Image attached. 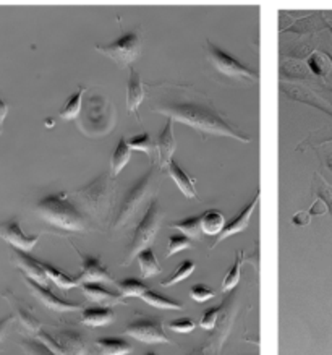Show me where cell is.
Segmentation results:
<instances>
[{
  "instance_id": "4",
  "label": "cell",
  "mask_w": 332,
  "mask_h": 355,
  "mask_svg": "<svg viewBox=\"0 0 332 355\" xmlns=\"http://www.w3.org/2000/svg\"><path fill=\"white\" fill-rule=\"evenodd\" d=\"M162 216H164V213H162L161 206H159V200L152 198L151 201H149L146 213H144L143 219L139 220L138 227L134 229L133 239L128 245L127 255H125V258H123V263H122L123 266H128L130 263H132L134 258H137L139 253L144 250V248L151 247L154 239L157 237L159 229H161Z\"/></svg>"
},
{
  "instance_id": "16",
  "label": "cell",
  "mask_w": 332,
  "mask_h": 355,
  "mask_svg": "<svg viewBox=\"0 0 332 355\" xmlns=\"http://www.w3.org/2000/svg\"><path fill=\"white\" fill-rule=\"evenodd\" d=\"M78 255L81 257V272L78 275L80 284H89V282H114L112 276L107 271L98 257H89V255H83V253L78 252Z\"/></svg>"
},
{
  "instance_id": "22",
  "label": "cell",
  "mask_w": 332,
  "mask_h": 355,
  "mask_svg": "<svg viewBox=\"0 0 332 355\" xmlns=\"http://www.w3.org/2000/svg\"><path fill=\"white\" fill-rule=\"evenodd\" d=\"M115 320V313L112 306H88L81 311L80 321L89 328H99V326H107Z\"/></svg>"
},
{
  "instance_id": "24",
  "label": "cell",
  "mask_w": 332,
  "mask_h": 355,
  "mask_svg": "<svg viewBox=\"0 0 332 355\" xmlns=\"http://www.w3.org/2000/svg\"><path fill=\"white\" fill-rule=\"evenodd\" d=\"M306 67L311 71V75L320 76V78H327L332 71V57L326 52L315 51L306 59Z\"/></svg>"
},
{
  "instance_id": "13",
  "label": "cell",
  "mask_w": 332,
  "mask_h": 355,
  "mask_svg": "<svg viewBox=\"0 0 332 355\" xmlns=\"http://www.w3.org/2000/svg\"><path fill=\"white\" fill-rule=\"evenodd\" d=\"M281 91L288 99L311 105V107L321 110V112H324L329 115V117H332V104L327 103L326 99H322L321 96H317L315 91L295 83H281Z\"/></svg>"
},
{
  "instance_id": "12",
  "label": "cell",
  "mask_w": 332,
  "mask_h": 355,
  "mask_svg": "<svg viewBox=\"0 0 332 355\" xmlns=\"http://www.w3.org/2000/svg\"><path fill=\"white\" fill-rule=\"evenodd\" d=\"M23 279H25L26 286L30 287L33 295H35L36 299L40 300L42 305H46L49 310L57 311V313H69V311L83 310V306H81L80 304H71V302H69V300H64V299H60V297H57L54 292L49 289V287L37 284V282L30 279V277H23Z\"/></svg>"
},
{
  "instance_id": "14",
  "label": "cell",
  "mask_w": 332,
  "mask_h": 355,
  "mask_svg": "<svg viewBox=\"0 0 332 355\" xmlns=\"http://www.w3.org/2000/svg\"><path fill=\"white\" fill-rule=\"evenodd\" d=\"M10 261L15 265L17 268H20L23 271V275L25 277H30L37 284L41 286H46L49 284V277H47L44 268H42L41 261L36 260V258H33L30 253L23 252V250H18V248H10Z\"/></svg>"
},
{
  "instance_id": "48",
  "label": "cell",
  "mask_w": 332,
  "mask_h": 355,
  "mask_svg": "<svg viewBox=\"0 0 332 355\" xmlns=\"http://www.w3.org/2000/svg\"><path fill=\"white\" fill-rule=\"evenodd\" d=\"M324 164L327 169L332 172V153H327V155L324 156Z\"/></svg>"
},
{
  "instance_id": "38",
  "label": "cell",
  "mask_w": 332,
  "mask_h": 355,
  "mask_svg": "<svg viewBox=\"0 0 332 355\" xmlns=\"http://www.w3.org/2000/svg\"><path fill=\"white\" fill-rule=\"evenodd\" d=\"M281 73L286 75L287 78H302L308 80L311 76V71L308 70L306 65H303L300 60H290L281 65Z\"/></svg>"
},
{
  "instance_id": "17",
  "label": "cell",
  "mask_w": 332,
  "mask_h": 355,
  "mask_svg": "<svg viewBox=\"0 0 332 355\" xmlns=\"http://www.w3.org/2000/svg\"><path fill=\"white\" fill-rule=\"evenodd\" d=\"M2 297L8 302V304H10L12 310H13V316L20 321V324L28 331V333H33V334L40 333L41 321L37 320L35 315H33L30 306H26L25 304H23V302L18 299V297L13 295V292H10V291L3 292Z\"/></svg>"
},
{
  "instance_id": "43",
  "label": "cell",
  "mask_w": 332,
  "mask_h": 355,
  "mask_svg": "<svg viewBox=\"0 0 332 355\" xmlns=\"http://www.w3.org/2000/svg\"><path fill=\"white\" fill-rule=\"evenodd\" d=\"M219 313H220L219 306H213V309H208L206 311H203V315H201V320H200L201 328L208 329V331L213 329L216 323H218Z\"/></svg>"
},
{
  "instance_id": "19",
  "label": "cell",
  "mask_w": 332,
  "mask_h": 355,
  "mask_svg": "<svg viewBox=\"0 0 332 355\" xmlns=\"http://www.w3.org/2000/svg\"><path fill=\"white\" fill-rule=\"evenodd\" d=\"M144 98H146V88H144L143 85L141 75H139L137 69L132 65L130 67V78H128V88H127V109L128 112L137 115L139 122H141V119H139L138 109L144 101Z\"/></svg>"
},
{
  "instance_id": "11",
  "label": "cell",
  "mask_w": 332,
  "mask_h": 355,
  "mask_svg": "<svg viewBox=\"0 0 332 355\" xmlns=\"http://www.w3.org/2000/svg\"><path fill=\"white\" fill-rule=\"evenodd\" d=\"M40 234L28 235L23 232L18 218H12L0 223V239H3V241L10 243L13 248H18V250L30 253L36 247V243L40 242Z\"/></svg>"
},
{
  "instance_id": "6",
  "label": "cell",
  "mask_w": 332,
  "mask_h": 355,
  "mask_svg": "<svg viewBox=\"0 0 332 355\" xmlns=\"http://www.w3.org/2000/svg\"><path fill=\"white\" fill-rule=\"evenodd\" d=\"M156 174L157 172L154 171V166H151L146 171V174H143L132 185V189L127 191V195L123 196L122 203L119 206V211L117 214H115L114 223H112V229L123 227L125 224H128L130 220L137 216L139 208H141L143 201L146 200L149 190L152 189L154 182H156Z\"/></svg>"
},
{
  "instance_id": "10",
  "label": "cell",
  "mask_w": 332,
  "mask_h": 355,
  "mask_svg": "<svg viewBox=\"0 0 332 355\" xmlns=\"http://www.w3.org/2000/svg\"><path fill=\"white\" fill-rule=\"evenodd\" d=\"M36 339L44 343L55 355H83L85 352L83 339L75 331H64V333L54 338V336L41 329L36 334Z\"/></svg>"
},
{
  "instance_id": "47",
  "label": "cell",
  "mask_w": 332,
  "mask_h": 355,
  "mask_svg": "<svg viewBox=\"0 0 332 355\" xmlns=\"http://www.w3.org/2000/svg\"><path fill=\"white\" fill-rule=\"evenodd\" d=\"M324 213H327L324 203H322V201H320V200L313 201V205H311V208H310V214L311 216H321V214H324Z\"/></svg>"
},
{
  "instance_id": "45",
  "label": "cell",
  "mask_w": 332,
  "mask_h": 355,
  "mask_svg": "<svg viewBox=\"0 0 332 355\" xmlns=\"http://www.w3.org/2000/svg\"><path fill=\"white\" fill-rule=\"evenodd\" d=\"M311 220V214L310 211H298L297 214H293L292 223L295 225H308Z\"/></svg>"
},
{
  "instance_id": "51",
  "label": "cell",
  "mask_w": 332,
  "mask_h": 355,
  "mask_svg": "<svg viewBox=\"0 0 332 355\" xmlns=\"http://www.w3.org/2000/svg\"><path fill=\"white\" fill-rule=\"evenodd\" d=\"M327 30H329V31L332 33V23H329V25H327Z\"/></svg>"
},
{
  "instance_id": "1",
  "label": "cell",
  "mask_w": 332,
  "mask_h": 355,
  "mask_svg": "<svg viewBox=\"0 0 332 355\" xmlns=\"http://www.w3.org/2000/svg\"><path fill=\"white\" fill-rule=\"evenodd\" d=\"M149 109L162 114L172 121L182 122L195 128L203 137H230L242 143L252 138L235 127L225 115L204 94L184 86H166L156 89L149 99Z\"/></svg>"
},
{
  "instance_id": "37",
  "label": "cell",
  "mask_w": 332,
  "mask_h": 355,
  "mask_svg": "<svg viewBox=\"0 0 332 355\" xmlns=\"http://www.w3.org/2000/svg\"><path fill=\"white\" fill-rule=\"evenodd\" d=\"M242 263H243V252L238 250L235 253L234 265L230 266V270L227 271V275H225L222 281V292H230L237 287V284L240 282V270H242Z\"/></svg>"
},
{
  "instance_id": "40",
  "label": "cell",
  "mask_w": 332,
  "mask_h": 355,
  "mask_svg": "<svg viewBox=\"0 0 332 355\" xmlns=\"http://www.w3.org/2000/svg\"><path fill=\"white\" fill-rule=\"evenodd\" d=\"M20 347L25 349L28 355H55L44 343H41L40 339L21 340Z\"/></svg>"
},
{
  "instance_id": "27",
  "label": "cell",
  "mask_w": 332,
  "mask_h": 355,
  "mask_svg": "<svg viewBox=\"0 0 332 355\" xmlns=\"http://www.w3.org/2000/svg\"><path fill=\"white\" fill-rule=\"evenodd\" d=\"M42 268H44L47 277H49V281L54 282V284L59 287L62 291H69V289H73V287H81V284L78 282V279H73V277H70L67 272L57 270L54 265H51V263H46V261H41Z\"/></svg>"
},
{
  "instance_id": "8",
  "label": "cell",
  "mask_w": 332,
  "mask_h": 355,
  "mask_svg": "<svg viewBox=\"0 0 332 355\" xmlns=\"http://www.w3.org/2000/svg\"><path fill=\"white\" fill-rule=\"evenodd\" d=\"M141 42V36H139L138 31H128L123 33L119 40L110 42V44H96L94 49L103 55H107L109 59H112L120 69H123V67L130 69L139 54Z\"/></svg>"
},
{
  "instance_id": "46",
  "label": "cell",
  "mask_w": 332,
  "mask_h": 355,
  "mask_svg": "<svg viewBox=\"0 0 332 355\" xmlns=\"http://www.w3.org/2000/svg\"><path fill=\"white\" fill-rule=\"evenodd\" d=\"M8 110H10V107H8V104L2 99V94H0V135H2L3 132V122H6Z\"/></svg>"
},
{
  "instance_id": "32",
  "label": "cell",
  "mask_w": 332,
  "mask_h": 355,
  "mask_svg": "<svg viewBox=\"0 0 332 355\" xmlns=\"http://www.w3.org/2000/svg\"><path fill=\"white\" fill-rule=\"evenodd\" d=\"M171 227L179 229L182 234L186 235L191 241H200L201 234H203V229H201V216H191V218H186L180 220V223H172Z\"/></svg>"
},
{
  "instance_id": "42",
  "label": "cell",
  "mask_w": 332,
  "mask_h": 355,
  "mask_svg": "<svg viewBox=\"0 0 332 355\" xmlns=\"http://www.w3.org/2000/svg\"><path fill=\"white\" fill-rule=\"evenodd\" d=\"M167 328L174 331V333H180V334H186L191 333L196 328V323L190 318H179V320H172L167 323Z\"/></svg>"
},
{
  "instance_id": "50",
  "label": "cell",
  "mask_w": 332,
  "mask_h": 355,
  "mask_svg": "<svg viewBox=\"0 0 332 355\" xmlns=\"http://www.w3.org/2000/svg\"><path fill=\"white\" fill-rule=\"evenodd\" d=\"M326 88H327V91H331V93H332V85H327Z\"/></svg>"
},
{
  "instance_id": "44",
  "label": "cell",
  "mask_w": 332,
  "mask_h": 355,
  "mask_svg": "<svg viewBox=\"0 0 332 355\" xmlns=\"http://www.w3.org/2000/svg\"><path fill=\"white\" fill-rule=\"evenodd\" d=\"M13 321H15V316L13 315H8V316H3V318H0V344H2V340L7 338V333H8V329H10Z\"/></svg>"
},
{
  "instance_id": "5",
  "label": "cell",
  "mask_w": 332,
  "mask_h": 355,
  "mask_svg": "<svg viewBox=\"0 0 332 355\" xmlns=\"http://www.w3.org/2000/svg\"><path fill=\"white\" fill-rule=\"evenodd\" d=\"M112 177L101 175L98 179L91 182L88 187L78 190L75 193V200L78 203L81 213H88L94 218H103V216L110 211V201H112Z\"/></svg>"
},
{
  "instance_id": "23",
  "label": "cell",
  "mask_w": 332,
  "mask_h": 355,
  "mask_svg": "<svg viewBox=\"0 0 332 355\" xmlns=\"http://www.w3.org/2000/svg\"><path fill=\"white\" fill-rule=\"evenodd\" d=\"M101 355H128L133 352L132 344L122 338H101L96 340Z\"/></svg>"
},
{
  "instance_id": "15",
  "label": "cell",
  "mask_w": 332,
  "mask_h": 355,
  "mask_svg": "<svg viewBox=\"0 0 332 355\" xmlns=\"http://www.w3.org/2000/svg\"><path fill=\"white\" fill-rule=\"evenodd\" d=\"M258 203H259V190L256 191V193H254L252 201H250V203H248L247 206H243V208L240 209V213H238L237 216H235V218H234L232 220H230L229 224H225V229L218 235V239H216V242L213 243V245H211V250L218 247L220 242H224L225 239L232 237V235H235V234L243 232V230L248 227L250 219H252V216H253V213H254V209H256Z\"/></svg>"
},
{
  "instance_id": "2",
  "label": "cell",
  "mask_w": 332,
  "mask_h": 355,
  "mask_svg": "<svg viewBox=\"0 0 332 355\" xmlns=\"http://www.w3.org/2000/svg\"><path fill=\"white\" fill-rule=\"evenodd\" d=\"M36 213L47 224L67 232H81L86 229V216L71 203L65 193L42 196L36 203Z\"/></svg>"
},
{
  "instance_id": "52",
  "label": "cell",
  "mask_w": 332,
  "mask_h": 355,
  "mask_svg": "<svg viewBox=\"0 0 332 355\" xmlns=\"http://www.w3.org/2000/svg\"><path fill=\"white\" fill-rule=\"evenodd\" d=\"M144 355H157V354H154V352H148V354H144Z\"/></svg>"
},
{
  "instance_id": "28",
  "label": "cell",
  "mask_w": 332,
  "mask_h": 355,
  "mask_svg": "<svg viewBox=\"0 0 332 355\" xmlns=\"http://www.w3.org/2000/svg\"><path fill=\"white\" fill-rule=\"evenodd\" d=\"M201 229L206 235H219L225 229V218L218 209H209L201 214Z\"/></svg>"
},
{
  "instance_id": "7",
  "label": "cell",
  "mask_w": 332,
  "mask_h": 355,
  "mask_svg": "<svg viewBox=\"0 0 332 355\" xmlns=\"http://www.w3.org/2000/svg\"><path fill=\"white\" fill-rule=\"evenodd\" d=\"M206 54L211 64L214 65V69L220 71L225 76L235 80H243V81H252V83H258L259 73L256 70L250 69L248 65H245L238 59H235L227 52L219 49L218 46L213 44V41L206 40Z\"/></svg>"
},
{
  "instance_id": "30",
  "label": "cell",
  "mask_w": 332,
  "mask_h": 355,
  "mask_svg": "<svg viewBox=\"0 0 332 355\" xmlns=\"http://www.w3.org/2000/svg\"><path fill=\"white\" fill-rule=\"evenodd\" d=\"M86 93V89L83 86H80L78 91L73 93L67 101V104L64 105V109L60 110L59 115L65 121H73V119H78L81 114V107H83V96Z\"/></svg>"
},
{
  "instance_id": "33",
  "label": "cell",
  "mask_w": 332,
  "mask_h": 355,
  "mask_svg": "<svg viewBox=\"0 0 332 355\" xmlns=\"http://www.w3.org/2000/svg\"><path fill=\"white\" fill-rule=\"evenodd\" d=\"M127 143H128L130 150L144 153V155L149 157V162L152 164V155H154V150H157V146H156V143L152 141V138L148 132H143V133H139V135L128 138Z\"/></svg>"
},
{
  "instance_id": "26",
  "label": "cell",
  "mask_w": 332,
  "mask_h": 355,
  "mask_svg": "<svg viewBox=\"0 0 332 355\" xmlns=\"http://www.w3.org/2000/svg\"><path fill=\"white\" fill-rule=\"evenodd\" d=\"M139 270H141V277L143 279H148V277H152L159 275L162 271L161 265H159V260L154 253L152 247L144 248V250L137 257Z\"/></svg>"
},
{
  "instance_id": "21",
  "label": "cell",
  "mask_w": 332,
  "mask_h": 355,
  "mask_svg": "<svg viewBox=\"0 0 332 355\" xmlns=\"http://www.w3.org/2000/svg\"><path fill=\"white\" fill-rule=\"evenodd\" d=\"M167 174L171 175V179L175 182V185L179 187L182 193H184L189 200H198V191L195 189V179L186 174V172L182 169V167L177 164V162L172 159L166 167Z\"/></svg>"
},
{
  "instance_id": "25",
  "label": "cell",
  "mask_w": 332,
  "mask_h": 355,
  "mask_svg": "<svg viewBox=\"0 0 332 355\" xmlns=\"http://www.w3.org/2000/svg\"><path fill=\"white\" fill-rule=\"evenodd\" d=\"M130 159H132V150H130L128 143L125 138H120L119 145L112 153V157H110V177L115 179L125 166L128 164Z\"/></svg>"
},
{
  "instance_id": "20",
  "label": "cell",
  "mask_w": 332,
  "mask_h": 355,
  "mask_svg": "<svg viewBox=\"0 0 332 355\" xmlns=\"http://www.w3.org/2000/svg\"><path fill=\"white\" fill-rule=\"evenodd\" d=\"M81 291H83L85 297L94 304L101 306H114L119 304H125L123 297L120 294H114L103 287L98 282H89V284H81Z\"/></svg>"
},
{
  "instance_id": "29",
  "label": "cell",
  "mask_w": 332,
  "mask_h": 355,
  "mask_svg": "<svg viewBox=\"0 0 332 355\" xmlns=\"http://www.w3.org/2000/svg\"><path fill=\"white\" fill-rule=\"evenodd\" d=\"M313 195L316 196V200H320L324 203L327 213L332 216V187L327 184L320 172H315L313 175V185H311Z\"/></svg>"
},
{
  "instance_id": "31",
  "label": "cell",
  "mask_w": 332,
  "mask_h": 355,
  "mask_svg": "<svg viewBox=\"0 0 332 355\" xmlns=\"http://www.w3.org/2000/svg\"><path fill=\"white\" fill-rule=\"evenodd\" d=\"M141 299L146 302L148 305L154 306V309H159V310H182L184 309V305L180 304V302H175L169 299V297H164L159 294V292H154V291H146L143 294Z\"/></svg>"
},
{
  "instance_id": "3",
  "label": "cell",
  "mask_w": 332,
  "mask_h": 355,
  "mask_svg": "<svg viewBox=\"0 0 332 355\" xmlns=\"http://www.w3.org/2000/svg\"><path fill=\"white\" fill-rule=\"evenodd\" d=\"M115 123V112L105 96L93 94L81 107L78 125L85 135L99 137L110 132Z\"/></svg>"
},
{
  "instance_id": "34",
  "label": "cell",
  "mask_w": 332,
  "mask_h": 355,
  "mask_svg": "<svg viewBox=\"0 0 332 355\" xmlns=\"http://www.w3.org/2000/svg\"><path fill=\"white\" fill-rule=\"evenodd\" d=\"M332 141V127H324L320 128V130L311 132L305 140H303L300 145L297 146V151H305L308 148H317L324 143Z\"/></svg>"
},
{
  "instance_id": "36",
  "label": "cell",
  "mask_w": 332,
  "mask_h": 355,
  "mask_svg": "<svg viewBox=\"0 0 332 355\" xmlns=\"http://www.w3.org/2000/svg\"><path fill=\"white\" fill-rule=\"evenodd\" d=\"M115 286H117L120 295H122L123 299H127V297H139V299H141L144 292L149 291V287L144 284V282L134 279V277L115 282Z\"/></svg>"
},
{
  "instance_id": "39",
  "label": "cell",
  "mask_w": 332,
  "mask_h": 355,
  "mask_svg": "<svg viewBox=\"0 0 332 355\" xmlns=\"http://www.w3.org/2000/svg\"><path fill=\"white\" fill-rule=\"evenodd\" d=\"M193 245V241L186 237L184 234H174L169 237V243H167V252H166V258L174 257L175 253L189 250Z\"/></svg>"
},
{
  "instance_id": "18",
  "label": "cell",
  "mask_w": 332,
  "mask_h": 355,
  "mask_svg": "<svg viewBox=\"0 0 332 355\" xmlns=\"http://www.w3.org/2000/svg\"><path fill=\"white\" fill-rule=\"evenodd\" d=\"M156 146L159 151V166L161 169H166L167 164L174 159V153L177 150V143L174 137V121L167 119V123L164 125L162 132L156 138Z\"/></svg>"
},
{
  "instance_id": "35",
  "label": "cell",
  "mask_w": 332,
  "mask_h": 355,
  "mask_svg": "<svg viewBox=\"0 0 332 355\" xmlns=\"http://www.w3.org/2000/svg\"><path fill=\"white\" fill-rule=\"evenodd\" d=\"M195 270H196V263L195 261L184 260L179 266L175 268V271L172 272L169 277H167V279H164L161 282V286L162 287H172V286L179 284V282L185 281L186 277H190L191 275H193Z\"/></svg>"
},
{
  "instance_id": "49",
  "label": "cell",
  "mask_w": 332,
  "mask_h": 355,
  "mask_svg": "<svg viewBox=\"0 0 332 355\" xmlns=\"http://www.w3.org/2000/svg\"><path fill=\"white\" fill-rule=\"evenodd\" d=\"M190 355H204L203 350H195V352H191Z\"/></svg>"
},
{
  "instance_id": "41",
  "label": "cell",
  "mask_w": 332,
  "mask_h": 355,
  "mask_svg": "<svg viewBox=\"0 0 332 355\" xmlns=\"http://www.w3.org/2000/svg\"><path fill=\"white\" fill-rule=\"evenodd\" d=\"M189 294H190L191 299H193L195 302H198V304H203V302H208V300L214 299V297H216V292L206 284L191 286Z\"/></svg>"
},
{
  "instance_id": "9",
  "label": "cell",
  "mask_w": 332,
  "mask_h": 355,
  "mask_svg": "<svg viewBox=\"0 0 332 355\" xmlns=\"http://www.w3.org/2000/svg\"><path fill=\"white\" fill-rule=\"evenodd\" d=\"M123 333L144 344H172V340L164 333L161 321L148 316L130 321Z\"/></svg>"
}]
</instances>
